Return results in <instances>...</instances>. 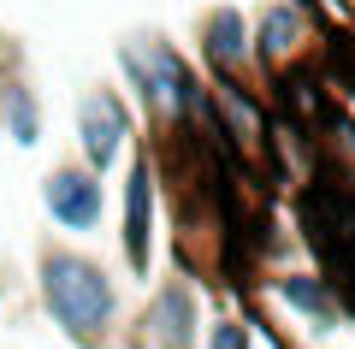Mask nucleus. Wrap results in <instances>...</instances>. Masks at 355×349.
Segmentation results:
<instances>
[{
  "label": "nucleus",
  "instance_id": "nucleus-9",
  "mask_svg": "<svg viewBox=\"0 0 355 349\" xmlns=\"http://www.w3.org/2000/svg\"><path fill=\"white\" fill-rule=\"evenodd\" d=\"M296 36H302V18H296L291 6H272V12L261 18V53L266 60H291Z\"/></svg>",
  "mask_w": 355,
  "mask_h": 349
},
{
  "label": "nucleus",
  "instance_id": "nucleus-5",
  "mask_svg": "<svg viewBox=\"0 0 355 349\" xmlns=\"http://www.w3.org/2000/svg\"><path fill=\"white\" fill-rule=\"evenodd\" d=\"M148 231H154V166L142 154L125 184V261L137 273H148Z\"/></svg>",
  "mask_w": 355,
  "mask_h": 349
},
{
  "label": "nucleus",
  "instance_id": "nucleus-10",
  "mask_svg": "<svg viewBox=\"0 0 355 349\" xmlns=\"http://www.w3.org/2000/svg\"><path fill=\"white\" fill-rule=\"evenodd\" d=\"M279 296L291 302V308H308V314H331V296H326V284H314V278H279Z\"/></svg>",
  "mask_w": 355,
  "mask_h": 349
},
{
  "label": "nucleus",
  "instance_id": "nucleus-3",
  "mask_svg": "<svg viewBox=\"0 0 355 349\" xmlns=\"http://www.w3.org/2000/svg\"><path fill=\"white\" fill-rule=\"evenodd\" d=\"M125 137H130L125 101H119V95H107V89L83 95V107H77V142H83L89 172H107V166L119 160V148H125Z\"/></svg>",
  "mask_w": 355,
  "mask_h": 349
},
{
  "label": "nucleus",
  "instance_id": "nucleus-8",
  "mask_svg": "<svg viewBox=\"0 0 355 349\" xmlns=\"http://www.w3.org/2000/svg\"><path fill=\"white\" fill-rule=\"evenodd\" d=\"M6 137H12L18 148H36L42 142V107H36V89L30 83L6 89Z\"/></svg>",
  "mask_w": 355,
  "mask_h": 349
},
{
  "label": "nucleus",
  "instance_id": "nucleus-7",
  "mask_svg": "<svg viewBox=\"0 0 355 349\" xmlns=\"http://www.w3.org/2000/svg\"><path fill=\"white\" fill-rule=\"evenodd\" d=\"M207 60H214V71L231 83V71L249 60V30H243V12L219 6V12L207 18Z\"/></svg>",
  "mask_w": 355,
  "mask_h": 349
},
{
  "label": "nucleus",
  "instance_id": "nucleus-4",
  "mask_svg": "<svg viewBox=\"0 0 355 349\" xmlns=\"http://www.w3.org/2000/svg\"><path fill=\"white\" fill-rule=\"evenodd\" d=\"M42 201H48L53 225H65V231H95V225H101V178L95 172L60 166V172L42 184Z\"/></svg>",
  "mask_w": 355,
  "mask_h": 349
},
{
  "label": "nucleus",
  "instance_id": "nucleus-6",
  "mask_svg": "<svg viewBox=\"0 0 355 349\" xmlns=\"http://www.w3.org/2000/svg\"><path fill=\"white\" fill-rule=\"evenodd\" d=\"M148 337L160 349H190L196 343V302L184 284H166L148 308Z\"/></svg>",
  "mask_w": 355,
  "mask_h": 349
},
{
  "label": "nucleus",
  "instance_id": "nucleus-2",
  "mask_svg": "<svg viewBox=\"0 0 355 349\" xmlns=\"http://www.w3.org/2000/svg\"><path fill=\"white\" fill-rule=\"evenodd\" d=\"M125 77L137 83V95L148 101L160 119H178V112L190 107V95H196V83H190V71H184V60H178L166 42H130L125 53Z\"/></svg>",
  "mask_w": 355,
  "mask_h": 349
},
{
  "label": "nucleus",
  "instance_id": "nucleus-11",
  "mask_svg": "<svg viewBox=\"0 0 355 349\" xmlns=\"http://www.w3.org/2000/svg\"><path fill=\"white\" fill-rule=\"evenodd\" d=\"M207 349H249V332H243L237 320H219L214 337H207Z\"/></svg>",
  "mask_w": 355,
  "mask_h": 349
},
{
  "label": "nucleus",
  "instance_id": "nucleus-1",
  "mask_svg": "<svg viewBox=\"0 0 355 349\" xmlns=\"http://www.w3.org/2000/svg\"><path fill=\"white\" fill-rule=\"evenodd\" d=\"M42 302H48L53 325H60L71 343L95 349L107 337V325H113V278L101 273L95 261H83V255L71 249H48L42 255Z\"/></svg>",
  "mask_w": 355,
  "mask_h": 349
}]
</instances>
